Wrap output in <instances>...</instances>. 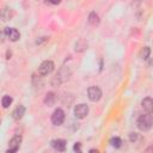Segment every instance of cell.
I'll return each instance as SVG.
<instances>
[{"label": "cell", "instance_id": "17", "mask_svg": "<svg viewBox=\"0 0 153 153\" xmlns=\"http://www.w3.org/2000/svg\"><path fill=\"white\" fill-rule=\"evenodd\" d=\"M137 139H139V134H136V133H130V135H129V140H130L131 142H135Z\"/></svg>", "mask_w": 153, "mask_h": 153}, {"label": "cell", "instance_id": "1", "mask_svg": "<svg viewBox=\"0 0 153 153\" xmlns=\"http://www.w3.org/2000/svg\"><path fill=\"white\" fill-rule=\"evenodd\" d=\"M153 127V116L147 112V115H141L137 118V128L141 131H147Z\"/></svg>", "mask_w": 153, "mask_h": 153}, {"label": "cell", "instance_id": "13", "mask_svg": "<svg viewBox=\"0 0 153 153\" xmlns=\"http://www.w3.org/2000/svg\"><path fill=\"white\" fill-rule=\"evenodd\" d=\"M11 17H12L11 10H10V8H7V7L2 8V11H1V18H2V20H4V22H6V20H8Z\"/></svg>", "mask_w": 153, "mask_h": 153}, {"label": "cell", "instance_id": "7", "mask_svg": "<svg viewBox=\"0 0 153 153\" xmlns=\"http://www.w3.org/2000/svg\"><path fill=\"white\" fill-rule=\"evenodd\" d=\"M4 33L7 36V38H8L11 42H16V41H18L19 37H20L19 31H18L17 29H14V27H6Z\"/></svg>", "mask_w": 153, "mask_h": 153}, {"label": "cell", "instance_id": "16", "mask_svg": "<svg viewBox=\"0 0 153 153\" xmlns=\"http://www.w3.org/2000/svg\"><path fill=\"white\" fill-rule=\"evenodd\" d=\"M110 143H111V146H112V147H115V148H118V147H121L122 140H121L120 137H112V139L110 140Z\"/></svg>", "mask_w": 153, "mask_h": 153}, {"label": "cell", "instance_id": "11", "mask_svg": "<svg viewBox=\"0 0 153 153\" xmlns=\"http://www.w3.org/2000/svg\"><path fill=\"white\" fill-rule=\"evenodd\" d=\"M55 100H56L55 93H54V92H48V93L45 94V98H44V104L48 105V106H51V105H54Z\"/></svg>", "mask_w": 153, "mask_h": 153}, {"label": "cell", "instance_id": "4", "mask_svg": "<svg viewBox=\"0 0 153 153\" xmlns=\"http://www.w3.org/2000/svg\"><path fill=\"white\" fill-rule=\"evenodd\" d=\"M87 114H88V106L86 104H82L81 103V104L75 105V108H74V115H75L76 118L82 120V118H85L87 116Z\"/></svg>", "mask_w": 153, "mask_h": 153}, {"label": "cell", "instance_id": "8", "mask_svg": "<svg viewBox=\"0 0 153 153\" xmlns=\"http://www.w3.org/2000/svg\"><path fill=\"white\" fill-rule=\"evenodd\" d=\"M51 147L59 152H63L66 149V141L63 139H56L51 141Z\"/></svg>", "mask_w": 153, "mask_h": 153}, {"label": "cell", "instance_id": "12", "mask_svg": "<svg viewBox=\"0 0 153 153\" xmlns=\"http://www.w3.org/2000/svg\"><path fill=\"white\" fill-rule=\"evenodd\" d=\"M88 23L91 25H98L99 24V17L96 12H91L88 16Z\"/></svg>", "mask_w": 153, "mask_h": 153}, {"label": "cell", "instance_id": "18", "mask_svg": "<svg viewBox=\"0 0 153 153\" xmlns=\"http://www.w3.org/2000/svg\"><path fill=\"white\" fill-rule=\"evenodd\" d=\"M73 151H74V152H81V145H80V142H76V143L74 145Z\"/></svg>", "mask_w": 153, "mask_h": 153}, {"label": "cell", "instance_id": "5", "mask_svg": "<svg viewBox=\"0 0 153 153\" xmlns=\"http://www.w3.org/2000/svg\"><path fill=\"white\" fill-rule=\"evenodd\" d=\"M65 121V111L62 109H56L51 115V122L55 126H61Z\"/></svg>", "mask_w": 153, "mask_h": 153}, {"label": "cell", "instance_id": "10", "mask_svg": "<svg viewBox=\"0 0 153 153\" xmlns=\"http://www.w3.org/2000/svg\"><path fill=\"white\" fill-rule=\"evenodd\" d=\"M24 114H25V108H24V105H18V106L12 111V117H13L16 121H18V120H20V118L24 116Z\"/></svg>", "mask_w": 153, "mask_h": 153}, {"label": "cell", "instance_id": "21", "mask_svg": "<svg viewBox=\"0 0 153 153\" xmlns=\"http://www.w3.org/2000/svg\"><path fill=\"white\" fill-rule=\"evenodd\" d=\"M90 152H91V153H94V152H96V153H98V151H97V149H90Z\"/></svg>", "mask_w": 153, "mask_h": 153}, {"label": "cell", "instance_id": "2", "mask_svg": "<svg viewBox=\"0 0 153 153\" xmlns=\"http://www.w3.org/2000/svg\"><path fill=\"white\" fill-rule=\"evenodd\" d=\"M54 67H55V65H54L53 61L45 60V61H43L39 65V67H38V74L39 75H48V74H50L54 71Z\"/></svg>", "mask_w": 153, "mask_h": 153}, {"label": "cell", "instance_id": "9", "mask_svg": "<svg viewBox=\"0 0 153 153\" xmlns=\"http://www.w3.org/2000/svg\"><path fill=\"white\" fill-rule=\"evenodd\" d=\"M141 105H142V109H143L146 112H148V114H152V112H153V99H152V98H149V97L145 98V99L142 100Z\"/></svg>", "mask_w": 153, "mask_h": 153}, {"label": "cell", "instance_id": "20", "mask_svg": "<svg viewBox=\"0 0 153 153\" xmlns=\"http://www.w3.org/2000/svg\"><path fill=\"white\" fill-rule=\"evenodd\" d=\"M146 152H153V145H152V146H149L148 148H146Z\"/></svg>", "mask_w": 153, "mask_h": 153}, {"label": "cell", "instance_id": "19", "mask_svg": "<svg viewBox=\"0 0 153 153\" xmlns=\"http://www.w3.org/2000/svg\"><path fill=\"white\" fill-rule=\"evenodd\" d=\"M50 4H53V5H57V4H60L61 2V0H48Z\"/></svg>", "mask_w": 153, "mask_h": 153}, {"label": "cell", "instance_id": "14", "mask_svg": "<svg viewBox=\"0 0 153 153\" xmlns=\"http://www.w3.org/2000/svg\"><path fill=\"white\" fill-rule=\"evenodd\" d=\"M149 54H151V49H149V47H145V48H142L141 51H140V57H141L142 60H146V59H148Z\"/></svg>", "mask_w": 153, "mask_h": 153}, {"label": "cell", "instance_id": "3", "mask_svg": "<svg viewBox=\"0 0 153 153\" xmlns=\"http://www.w3.org/2000/svg\"><path fill=\"white\" fill-rule=\"evenodd\" d=\"M87 96L91 102H98L102 98V90L98 86H91L87 90Z\"/></svg>", "mask_w": 153, "mask_h": 153}, {"label": "cell", "instance_id": "15", "mask_svg": "<svg viewBox=\"0 0 153 153\" xmlns=\"http://www.w3.org/2000/svg\"><path fill=\"white\" fill-rule=\"evenodd\" d=\"M11 103H12V97H10V96H4L2 97V99H1V104H2V108H8L10 105H11Z\"/></svg>", "mask_w": 153, "mask_h": 153}, {"label": "cell", "instance_id": "6", "mask_svg": "<svg viewBox=\"0 0 153 153\" xmlns=\"http://www.w3.org/2000/svg\"><path fill=\"white\" fill-rule=\"evenodd\" d=\"M22 143V136L20 135H14L11 140H10V147L7 149V153H12V152H17L19 146Z\"/></svg>", "mask_w": 153, "mask_h": 153}]
</instances>
